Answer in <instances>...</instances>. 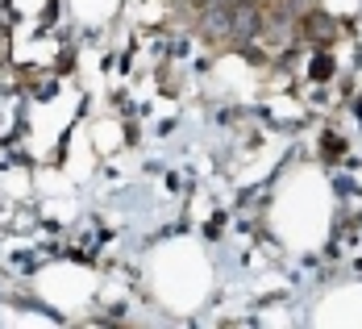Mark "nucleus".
<instances>
[{"mask_svg": "<svg viewBox=\"0 0 362 329\" xmlns=\"http://www.w3.org/2000/svg\"><path fill=\"white\" fill-rule=\"evenodd\" d=\"M262 37V4L258 0H233V42Z\"/></svg>", "mask_w": 362, "mask_h": 329, "instance_id": "nucleus-1", "label": "nucleus"}, {"mask_svg": "<svg viewBox=\"0 0 362 329\" xmlns=\"http://www.w3.org/2000/svg\"><path fill=\"white\" fill-rule=\"evenodd\" d=\"M200 34L209 37V42H225V37H233V0L200 13Z\"/></svg>", "mask_w": 362, "mask_h": 329, "instance_id": "nucleus-2", "label": "nucleus"}, {"mask_svg": "<svg viewBox=\"0 0 362 329\" xmlns=\"http://www.w3.org/2000/svg\"><path fill=\"white\" fill-rule=\"evenodd\" d=\"M300 30H304V37H308V42H317V46L333 42V34H337L333 17H329V13H321V8H313V13H308V17L300 21Z\"/></svg>", "mask_w": 362, "mask_h": 329, "instance_id": "nucleus-3", "label": "nucleus"}, {"mask_svg": "<svg viewBox=\"0 0 362 329\" xmlns=\"http://www.w3.org/2000/svg\"><path fill=\"white\" fill-rule=\"evenodd\" d=\"M329 75H333V63H329L325 54H321V59L313 63V79H329Z\"/></svg>", "mask_w": 362, "mask_h": 329, "instance_id": "nucleus-4", "label": "nucleus"}, {"mask_svg": "<svg viewBox=\"0 0 362 329\" xmlns=\"http://www.w3.org/2000/svg\"><path fill=\"white\" fill-rule=\"evenodd\" d=\"M196 13H204V8H217V4H229V0H187Z\"/></svg>", "mask_w": 362, "mask_h": 329, "instance_id": "nucleus-5", "label": "nucleus"}]
</instances>
